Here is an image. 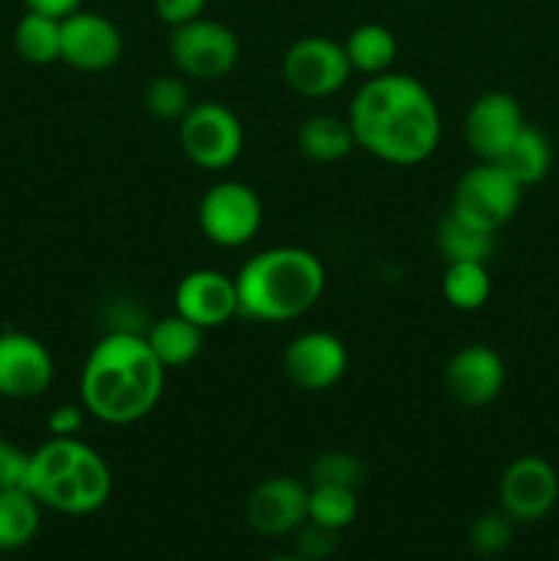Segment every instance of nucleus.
Segmentation results:
<instances>
[{
    "instance_id": "27",
    "label": "nucleus",
    "mask_w": 559,
    "mask_h": 561,
    "mask_svg": "<svg viewBox=\"0 0 559 561\" xmlns=\"http://www.w3.org/2000/svg\"><path fill=\"white\" fill-rule=\"evenodd\" d=\"M360 513V499L354 488L338 485H310V499H307V520L321 524L327 529L343 531L349 529Z\"/></svg>"
},
{
    "instance_id": "6",
    "label": "nucleus",
    "mask_w": 559,
    "mask_h": 561,
    "mask_svg": "<svg viewBox=\"0 0 559 561\" xmlns=\"http://www.w3.org/2000/svg\"><path fill=\"white\" fill-rule=\"evenodd\" d=\"M263 225V203L244 181L225 179L208 186L197 203V228L223 250L250 244Z\"/></svg>"
},
{
    "instance_id": "11",
    "label": "nucleus",
    "mask_w": 559,
    "mask_h": 561,
    "mask_svg": "<svg viewBox=\"0 0 559 561\" xmlns=\"http://www.w3.org/2000/svg\"><path fill=\"white\" fill-rule=\"evenodd\" d=\"M280 367L288 383L301 392H327L349 370V348L338 334L310 329L285 345Z\"/></svg>"
},
{
    "instance_id": "14",
    "label": "nucleus",
    "mask_w": 559,
    "mask_h": 561,
    "mask_svg": "<svg viewBox=\"0 0 559 561\" xmlns=\"http://www.w3.org/2000/svg\"><path fill=\"white\" fill-rule=\"evenodd\" d=\"M507 367L499 351L486 343H469L449 356L444 367V389L464 409H486L502 394Z\"/></svg>"
},
{
    "instance_id": "1",
    "label": "nucleus",
    "mask_w": 559,
    "mask_h": 561,
    "mask_svg": "<svg viewBox=\"0 0 559 561\" xmlns=\"http://www.w3.org/2000/svg\"><path fill=\"white\" fill-rule=\"evenodd\" d=\"M356 148L395 168L427 162L442 142V113L417 77L387 71L367 77L349 104Z\"/></svg>"
},
{
    "instance_id": "21",
    "label": "nucleus",
    "mask_w": 559,
    "mask_h": 561,
    "mask_svg": "<svg viewBox=\"0 0 559 561\" xmlns=\"http://www.w3.org/2000/svg\"><path fill=\"white\" fill-rule=\"evenodd\" d=\"M551 142H548V137L532 124H526L524 129L515 135V140L510 142L507 151L497 159V164H502L524 190L526 186L540 184V181L551 173Z\"/></svg>"
},
{
    "instance_id": "13",
    "label": "nucleus",
    "mask_w": 559,
    "mask_h": 561,
    "mask_svg": "<svg viewBox=\"0 0 559 561\" xmlns=\"http://www.w3.org/2000/svg\"><path fill=\"white\" fill-rule=\"evenodd\" d=\"M526 126L518 99L507 91H486L464 115V142L480 162H497Z\"/></svg>"
},
{
    "instance_id": "28",
    "label": "nucleus",
    "mask_w": 559,
    "mask_h": 561,
    "mask_svg": "<svg viewBox=\"0 0 559 561\" xmlns=\"http://www.w3.org/2000/svg\"><path fill=\"white\" fill-rule=\"evenodd\" d=\"M367 469L354 453H343V449H329L312 458L310 471H307V485H338V488H360L365 480Z\"/></svg>"
},
{
    "instance_id": "5",
    "label": "nucleus",
    "mask_w": 559,
    "mask_h": 561,
    "mask_svg": "<svg viewBox=\"0 0 559 561\" xmlns=\"http://www.w3.org/2000/svg\"><path fill=\"white\" fill-rule=\"evenodd\" d=\"M524 186L497 162H477L453 186L449 214L475 228L499 233L518 214Z\"/></svg>"
},
{
    "instance_id": "20",
    "label": "nucleus",
    "mask_w": 559,
    "mask_h": 561,
    "mask_svg": "<svg viewBox=\"0 0 559 561\" xmlns=\"http://www.w3.org/2000/svg\"><path fill=\"white\" fill-rule=\"evenodd\" d=\"M345 58H349L351 71H360L365 77H378L392 71L395 58H398V38L387 25L378 22H362L349 38L343 42Z\"/></svg>"
},
{
    "instance_id": "19",
    "label": "nucleus",
    "mask_w": 559,
    "mask_h": 561,
    "mask_svg": "<svg viewBox=\"0 0 559 561\" xmlns=\"http://www.w3.org/2000/svg\"><path fill=\"white\" fill-rule=\"evenodd\" d=\"M203 334L206 332L201 327L173 312V316L153 321V327L146 334V343L164 370H179V367H186L201 356Z\"/></svg>"
},
{
    "instance_id": "25",
    "label": "nucleus",
    "mask_w": 559,
    "mask_h": 561,
    "mask_svg": "<svg viewBox=\"0 0 559 561\" xmlns=\"http://www.w3.org/2000/svg\"><path fill=\"white\" fill-rule=\"evenodd\" d=\"M14 49L31 66H49L60 60V20L25 11L14 27Z\"/></svg>"
},
{
    "instance_id": "22",
    "label": "nucleus",
    "mask_w": 559,
    "mask_h": 561,
    "mask_svg": "<svg viewBox=\"0 0 559 561\" xmlns=\"http://www.w3.org/2000/svg\"><path fill=\"white\" fill-rule=\"evenodd\" d=\"M42 529V504L27 488L0 491V551L31 546Z\"/></svg>"
},
{
    "instance_id": "24",
    "label": "nucleus",
    "mask_w": 559,
    "mask_h": 561,
    "mask_svg": "<svg viewBox=\"0 0 559 561\" xmlns=\"http://www.w3.org/2000/svg\"><path fill=\"white\" fill-rule=\"evenodd\" d=\"M442 296L458 312L482 310L491 299L488 263H447L442 274Z\"/></svg>"
},
{
    "instance_id": "35",
    "label": "nucleus",
    "mask_w": 559,
    "mask_h": 561,
    "mask_svg": "<svg viewBox=\"0 0 559 561\" xmlns=\"http://www.w3.org/2000/svg\"><path fill=\"white\" fill-rule=\"evenodd\" d=\"M266 561H305V559H299V557H272Z\"/></svg>"
},
{
    "instance_id": "15",
    "label": "nucleus",
    "mask_w": 559,
    "mask_h": 561,
    "mask_svg": "<svg viewBox=\"0 0 559 561\" xmlns=\"http://www.w3.org/2000/svg\"><path fill=\"white\" fill-rule=\"evenodd\" d=\"M55 378V362L47 345L27 332H0V398H42Z\"/></svg>"
},
{
    "instance_id": "4",
    "label": "nucleus",
    "mask_w": 559,
    "mask_h": 561,
    "mask_svg": "<svg viewBox=\"0 0 559 561\" xmlns=\"http://www.w3.org/2000/svg\"><path fill=\"white\" fill-rule=\"evenodd\" d=\"M27 491L42 507L64 515H93L110 502L113 471L107 460L77 438H53L31 453Z\"/></svg>"
},
{
    "instance_id": "10",
    "label": "nucleus",
    "mask_w": 559,
    "mask_h": 561,
    "mask_svg": "<svg viewBox=\"0 0 559 561\" xmlns=\"http://www.w3.org/2000/svg\"><path fill=\"white\" fill-rule=\"evenodd\" d=\"M559 502V474L540 455H521L499 477V510L515 524L548 518Z\"/></svg>"
},
{
    "instance_id": "34",
    "label": "nucleus",
    "mask_w": 559,
    "mask_h": 561,
    "mask_svg": "<svg viewBox=\"0 0 559 561\" xmlns=\"http://www.w3.org/2000/svg\"><path fill=\"white\" fill-rule=\"evenodd\" d=\"M22 5H25V11H36V14L53 16V20H64V16L82 9V0H22Z\"/></svg>"
},
{
    "instance_id": "31",
    "label": "nucleus",
    "mask_w": 559,
    "mask_h": 561,
    "mask_svg": "<svg viewBox=\"0 0 559 561\" xmlns=\"http://www.w3.org/2000/svg\"><path fill=\"white\" fill-rule=\"evenodd\" d=\"M27 466H31V453L0 436V491L25 488Z\"/></svg>"
},
{
    "instance_id": "2",
    "label": "nucleus",
    "mask_w": 559,
    "mask_h": 561,
    "mask_svg": "<svg viewBox=\"0 0 559 561\" xmlns=\"http://www.w3.org/2000/svg\"><path fill=\"white\" fill-rule=\"evenodd\" d=\"M164 367L148 348L146 334H102L80 370V403L104 425H135L157 409L164 389Z\"/></svg>"
},
{
    "instance_id": "16",
    "label": "nucleus",
    "mask_w": 559,
    "mask_h": 561,
    "mask_svg": "<svg viewBox=\"0 0 559 561\" xmlns=\"http://www.w3.org/2000/svg\"><path fill=\"white\" fill-rule=\"evenodd\" d=\"M310 485L296 477H266L250 491L244 502V518L252 531L263 537L294 535L307 520Z\"/></svg>"
},
{
    "instance_id": "7",
    "label": "nucleus",
    "mask_w": 559,
    "mask_h": 561,
    "mask_svg": "<svg viewBox=\"0 0 559 561\" xmlns=\"http://www.w3.org/2000/svg\"><path fill=\"white\" fill-rule=\"evenodd\" d=\"M179 146L195 168L225 170L244 151L241 118L223 102H195L179 121Z\"/></svg>"
},
{
    "instance_id": "23",
    "label": "nucleus",
    "mask_w": 559,
    "mask_h": 561,
    "mask_svg": "<svg viewBox=\"0 0 559 561\" xmlns=\"http://www.w3.org/2000/svg\"><path fill=\"white\" fill-rule=\"evenodd\" d=\"M436 247L447 263H488L497 250V233L475 228L447 211L436 225Z\"/></svg>"
},
{
    "instance_id": "9",
    "label": "nucleus",
    "mask_w": 559,
    "mask_h": 561,
    "mask_svg": "<svg viewBox=\"0 0 559 561\" xmlns=\"http://www.w3.org/2000/svg\"><path fill=\"white\" fill-rule=\"evenodd\" d=\"M351 64L343 44L329 36H301L285 49L283 80L296 96L327 99L343 91Z\"/></svg>"
},
{
    "instance_id": "30",
    "label": "nucleus",
    "mask_w": 559,
    "mask_h": 561,
    "mask_svg": "<svg viewBox=\"0 0 559 561\" xmlns=\"http://www.w3.org/2000/svg\"><path fill=\"white\" fill-rule=\"evenodd\" d=\"M294 535L296 557L305 561H327L340 546V531L327 529L321 524H312V520H305Z\"/></svg>"
},
{
    "instance_id": "12",
    "label": "nucleus",
    "mask_w": 559,
    "mask_h": 561,
    "mask_svg": "<svg viewBox=\"0 0 559 561\" xmlns=\"http://www.w3.org/2000/svg\"><path fill=\"white\" fill-rule=\"evenodd\" d=\"M124 55V36L110 16L75 11L60 20V64L85 75L113 69Z\"/></svg>"
},
{
    "instance_id": "32",
    "label": "nucleus",
    "mask_w": 559,
    "mask_h": 561,
    "mask_svg": "<svg viewBox=\"0 0 559 561\" xmlns=\"http://www.w3.org/2000/svg\"><path fill=\"white\" fill-rule=\"evenodd\" d=\"M88 411L82 403H60L49 411L47 416V431L53 438H77L80 436L82 425H85Z\"/></svg>"
},
{
    "instance_id": "17",
    "label": "nucleus",
    "mask_w": 559,
    "mask_h": 561,
    "mask_svg": "<svg viewBox=\"0 0 559 561\" xmlns=\"http://www.w3.org/2000/svg\"><path fill=\"white\" fill-rule=\"evenodd\" d=\"M175 312L201 327L203 332L219 329L239 316V296L236 283L217 268H195L184 274L175 285Z\"/></svg>"
},
{
    "instance_id": "3",
    "label": "nucleus",
    "mask_w": 559,
    "mask_h": 561,
    "mask_svg": "<svg viewBox=\"0 0 559 561\" xmlns=\"http://www.w3.org/2000/svg\"><path fill=\"white\" fill-rule=\"evenodd\" d=\"M239 316L258 323H288L321 301L327 268L305 247H269L236 272Z\"/></svg>"
},
{
    "instance_id": "26",
    "label": "nucleus",
    "mask_w": 559,
    "mask_h": 561,
    "mask_svg": "<svg viewBox=\"0 0 559 561\" xmlns=\"http://www.w3.org/2000/svg\"><path fill=\"white\" fill-rule=\"evenodd\" d=\"M192 104H195V99H192L190 80L179 71L175 75H157L142 88V107L153 121H162V124H179L190 113Z\"/></svg>"
},
{
    "instance_id": "33",
    "label": "nucleus",
    "mask_w": 559,
    "mask_h": 561,
    "mask_svg": "<svg viewBox=\"0 0 559 561\" xmlns=\"http://www.w3.org/2000/svg\"><path fill=\"white\" fill-rule=\"evenodd\" d=\"M153 11H157L159 22L173 31V27L186 25V22L203 16L206 0H153Z\"/></svg>"
},
{
    "instance_id": "18",
    "label": "nucleus",
    "mask_w": 559,
    "mask_h": 561,
    "mask_svg": "<svg viewBox=\"0 0 559 561\" xmlns=\"http://www.w3.org/2000/svg\"><path fill=\"white\" fill-rule=\"evenodd\" d=\"M296 148L310 162L334 164L343 162L345 157L356 151V140L349 121L332 113H318L299 124V129H296Z\"/></svg>"
},
{
    "instance_id": "8",
    "label": "nucleus",
    "mask_w": 559,
    "mask_h": 561,
    "mask_svg": "<svg viewBox=\"0 0 559 561\" xmlns=\"http://www.w3.org/2000/svg\"><path fill=\"white\" fill-rule=\"evenodd\" d=\"M168 53L179 75H184L186 80L206 82L219 80L236 69L241 44L225 22L197 16L170 31Z\"/></svg>"
},
{
    "instance_id": "29",
    "label": "nucleus",
    "mask_w": 559,
    "mask_h": 561,
    "mask_svg": "<svg viewBox=\"0 0 559 561\" xmlns=\"http://www.w3.org/2000/svg\"><path fill=\"white\" fill-rule=\"evenodd\" d=\"M515 537V520L502 510H488L477 515L469 526V546L480 557H499Z\"/></svg>"
}]
</instances>
